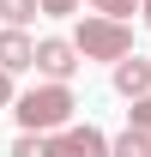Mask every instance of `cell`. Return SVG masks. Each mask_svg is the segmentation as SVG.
<instances>
[{
    "mask_svg": "<svg viewBox=\"0 0 151 157\" xmlns=\"http://www.w3.org/2000/svg\"><path fill=\"white\" fill-rule=\"evenodd\" d=\"M12 109H18V127H24V133H67V121H73L79 103H73L67 85L48 78V85H37V91H24Z\"/></svg>",
    "mask_w": 151,
    "mask_h": 157,
    "instance_id": "6da1fadb",
    "label": "cell"
},
{
    "mask_svg": "<svg viewBox=\"0 0 151 157\" xmlns=\"http://www.w3.org/2000/svg\"><path fill=\"white\" fill-rule=\"evenodd\" d=\"M73 42H79L85 60H127V55H133V30H127L121 18H103V12H91V18L79 24Z\"/></svg>",
    "mask_w": 151,
    "mask_h": 157,
    "instance_id": "7a4b0ae2",
    "label": "cell"
},
{
    "mask_svg": "<svg viewBox=\"0 0 151 157\" xmlns=\"http://www.w3.org/2000/svg\"><path fill=\"white\" fill-rule=\"evenodd\" d=\"M79 60H85V55H79L73 36H42V42H37V73L55 78V85H67V78L79 73Z\"/></svg>",
    "mask_w": 151,
    "mask_h": 157,
    "instance_id": "3957f363",
    "label": "cell"
},
{
    "mask_svg": "<svg viewBox=\"0 0 151 157\" xmlns=\"http://www.w3.org/2000/svg\"><path fill=\"white\" fill-rule=\"evenodd\" d=\"M55 157H115V145L97 127H67V133H55Z\"/></svg>",
    "mask_w": 151,
    "mask_h": 157,
    "instance_id": "277c9868",
    "label": "cell"
},
{
    "mask_svg": "<svg viewBox=\"0 0 151 157\" xmlns=\"http://www.w3.org/2000/svg\"><path fill=\"white\" fill-rule=\"evenodd\" d=\"M115 91L121 97H151V60H139V55H127V60H115Z\"/></svg>",
    "mask_w": 151,
    "mask_h": 157,
    "instance_id": "5b68a950",
    "label": "cell"
},
{
    "mask_svg": "<svg viewBox=\"0 0 151 157\" xmlns=\"http://www.w3.org/2000/svg\"><path fill=\"white\" fill-rule=\"evenodd\" d=\"M0 67H6V73L37 67V42L24 36V30H6V24H0Z\"/></svg>",
    "mask_w": 151,
    "mask_h": 157,
    "instance_id": "8992f818",
    "label": "cell"
},
{
    "mask_svg": "<svg viewBox=\"0 0 151 157\" xmlns=\"http://www.w3.org/2000/svg\"><path fill=\"white\" fill-rule=\"evenodd\" d=\"M37 12H42V0H0V24L6 30H24Z\"/></svg>",
    "mask_w": 151,
    "mask_h": 157,
    "instance_id": "52a82bcc",
    "label": "cell"
},
{
    "mask_svg": "<svg viewBox=\"0 0 151 157\" xmlns=\"http://www.w3.org/2000/svg\"><path fill=\"white\" fill-rule=\"evenodd\" d=\"M12 157H55V133H18Z\"/></svg>",
    "mask_w": 151,
    "mask_h": 157,
    "instance_id": "ba28073f",
    "label": "cell"
},
{
    "mask_svg": "<svg viewBox=\"0 0 151 157\" xmlns=\"http://www.w3.org/2000/svg\"><path fill=\"white\" fill-rule=\"evenodd\" d=\"M115 157H151V133H139V127H127V133L115 139Z\"/></svg>",
    "mask_w": 151,
    "mask_h": 157,
    "instance_id": "9c48e42d",
    "label": "cell"
},
{
    "mask_svg": "<svg viewBox=\"0 0 151 157\" xmlns=\"http://www.w3.org/2000/svg\"><path fill=\"white\" fill-rule=\"evenodd\" d=\"M133 6H145V0H91V12H103V18H121L127 24V12Z\"/></svg>",
    "mask_w": 151,
    "mask_h": 157,
    "instance_id": "30bf717a",
    "label": "cell"
},
{
    "mask_svg": "<svg viewBox=\"0 0 151 157\" xmlns=\"http://www.w3.org/2000/svg\"><path fill=\"white\" fill-rule=\"evenodd\" d=\"M133 127H139V133H151V97L133 103Z\"/></svg>",
    "mask_w": 151,
    "mask_h": 157,
    "instance_id": "8fae6325",
    "label": "cell"
},
{
    "mask_svg": "<svg viewBox=\"0 0 151 157\" xmlns=\"http://www.w3.org/2000/svg\"><path fill=\"white\" fill-rule=\"evenodd\" d=\"M42 12L48 18H67V12H79V0H42Z\"/></svg>",
    "mask_w": 151,
    "mask_h": 157,
    "instance_id": "7c38bea8",
    "label": "cell"
},
{
    "mask_svg": "<svg viewBox=\"0 0 151 157\" xmlns=\"http://www.w3.org/2000/svg\"><path fill=\"white\" fill-rule=\"evenodd\" d=\"M12 103H18V97H12V73L0 67V109H12Z\"/></svg>",
    "mask_w": 151,
    "mask_h": 157,
    "instance_id": "4fadbf2b",
    "label": "cell"
},
{
    "mask_svg": "<svg viewBox=\"0 0 151 157\" xmlns=\"http://www.w3.org/2000/svg\"><path fill=\"white\" fill-rule=\"evenodd\" d=\"M139 12H145V24H151V0H145V6H139Z\"/></svg>",
    "mask_w": 151,
    "mask_h": 157,
    "instance_id": "5bb4252c",
    "label": "cell"
}]
</instances>
